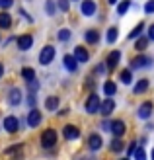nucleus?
I'll return each mask as SVG.
<instances>
[{
	"label": "nucleus",
	"mask_w": 154,
	"mask_h": 160,
	"mask_svg": "<svg viewBox=\"0 0 154 160\" xmlns=\"http://www.w3.org/2000/svg\"><path fill=\"white\" fill-rule=\"evenodd\" d=\"M41 145H43V148H51L57 145V131L55 129H45L41 133Z\"/></svg>",
	"instance_id": "1"
},
{
	"label": "nucleus",
	"mask_w": 154,
	"mask_h": 160,
	"mask_svg": "<svg viewBox=\"0 0 154 160\" xmlns=\"http://www.w3.org/2000/svg\"><path fill=\"white\" fill-rule=\"evenodd\" d=\"M53 59H55V47L53 45H45L41 49V53H39V62L45 67V65H51Z\"/></svg>",
	"instance_id": "2"
},
{
	"label": "nucleus",
	"mask_w": 154,
	"mask_h": 160,
	"mask_svg": "<svg viewBox=\"0 0 154 160\" xmlns=\"http://www.w3.org/2000/svg\"><path fill=\"white\" fill-rule=\"evenodd\" d=\"M100 106H102V102L98 98V94H90V96H88V100H86V111H88V113H98Z\"/></svg>",
	"instance_id": "3"
},
{
	"label": "nucleus",
	"mask_w": 154,
	"mask_h": 160,
	"mask_svg": "<svg viewBox=\"0 0 154 160\" xmlns=\"http://www.w3.org/2000/svg\"><path fill=\"white\" fill-rule=\"evenodd\" d=\"M16 43H18L20 51H29L31 45H33V37H31L29 33H23V35H20L18 39H16Z\"/></svg>",
	"instance_id": "4"
},
{
	"label": "nucleus",
	"mask_w": 154,
	"mask_h": 160,
	"mask_svg": "<svg viewBox=\"0 0 154 160\" xmlns=\"http://www.w3.org/2000/svg\"><path fill=\"white\" fill-rule=\"evenodd\" d=\"M62 135H64L67 141H76V139H80V129L76 125H64L62 127Z\"/></svg>",
	"instance_id": "5"
},
{
	"label": "nucleus",
	"mask_w": 154,
	"mask_h": 160,
	"mask_svg": "<svg viewBox=\"0 0 154 160\" xmlns=\"http://www.w3.org/2000/svg\"><path fill=\"white\" fill-rule=\"evenodd\" d=\"M41 119H43V115H41V111H39L37 108L29 109V113H27V125L29 127H37L39 123H41Z\"/></svg>",
	"instance_id": "6"
},
{
	"label": "nucleus",
	"mask_w": 154,
	"mask_h": 160,
	"mask_svg": "<svg viewBox=\"0 0 154 160\" xmlns=\"http://www.w3.org/2000/svg\"><path fill=\"white\" fill-rule=\"evenodd\" d=\"M109 131L113 133V137H123L125 131H127V125L121 121V119H115V121H111V129Z\"/></svg>",
	"instance_id": "7"
},
{
	"label": "nucleus",
	"mask_w": 154,
	"mask_h": 160,
	"mask_svg": "<svg viewBox=\"0 0 154 160\" xmlns=\"http://www.w3.org/2000/svg\"><path fill=\"white\" fill-rule=\"evenodd\" d=\"M18 123H20V121H18V117H16V115H8V117L4 119V129H6L8 133L14 135L16 131H18V127H20Z\"/></svg>",
	"instance_id": "8"
},
{
	"label": "nucleus",
	"mask_w": 154,
	"mask_h": 160,
	"mask_svg": "<svg viewBox=\"0 0 154 160\" xmlns=\"http://www.w3.org/2000/svg\"><path fill=\"white\" fill-rule=\"evenodd\" d=\"M80 10H82L84 16H88V18H90V16H94L96 10H98V4H96L94 0H84L82 6H80Z\"/></svg>",
	"instance_id": "9"
},
{
	"label": "nucleus",
	"mask_w": 154,
	"mask_h": 160,
	"mask_svg": "<svg viewBox=\"0 0 154 160\" xmlns=\"http://www.w3.org/2000/svg\"><path fill=\"white\" fill-rule=\"evenodd\" d=\"M72 57H74L78 62H88L90 61V53H88V49H84V47H74Z\"/></svg>",
	"instance_id": "10"
},
{
	"label": "nucleus",
	"mask_w": 154,
	"mask_h": 160,
	"mask_svg": "<svg viewBox=\"0 0 154 160\" xmlns=\"http://www.w3.org/2000/svg\"><path fill=\"white\" fill-rule=\"evenodd\" d=\"M119 59H121V53L119 51H111L109 55H107V59H105V68H115L117 67V62H119Z\"/></svg>",
	"instance_id": "11"
},
{
	"label": "nucleus",
	"mask_w": 154,
	"mask_h": 160,
	"mask_svg": "<svg viewBox=\"0 0 154 160\" xmlns=\"http://www.w3.org/2000/svg\"><path fill=\"white\" fill-rule=\"evenodd\" d=\"M102 145H103V141L98 133H92L90 137H88V147H90V150H100Z\"/></svg>",
	"instance_id": "12"
},
{
	"label": "nucleus",
	"mask_w": 154,
	"mask_h": 160,
	"mask_svg": "<svg viewBox=\"0 0 154 160\" xmlns=\"http://www.w3.org/2000/svg\"><path fill=\"white\" fill-rule=\"evenodd\" d=\"M62 62H64V67H67L68 72H76V70H78V61L72 57V55H64Z\"/></svg>",
	"instance_id": "13"
},
{
	"label": "nucleus",
	"mask_w": 154,
	"mask_h": 160,
	"mask_svg": "<svg viewBox=\"0 0 154 160\" xmlns=\"http://www.w3.org/2000/svg\"><path fill=\"white\" fill-rule=\"evenodd\" d=\"M152 102H144V103H141V108H139V117L141 119H148L150 115H152Z\"/></svg>",
	"instance_id": "14"
},
{
	"label": "nucleus",
	"mask_w": 154,
	"mask_h": 160,
	"mask_svg": "<svg viewBox=\"0 0 154 160\" xmlns=\"http://www.w3.org/2000/svg\"><path fill=\"white\" fill-rule=\"evenodd\" d=\"M152 62H150V59L148 57H135L133 61H131V68H142V67H150Z\"/></svg>",
	"instance_id": "15"
},
{
	"label": "nucleus",
	"mask_w": 154,
	"mask_h": 160,
	"mask_svg": "<svg viewBox=\"0 0 154 160\" xmlns=\"http://www.w3.org/2000/svg\"><path fill=\"white\" fill-rule=\"evenodd\" d=\"M8 102H10V106H18L22 102V92L18 88H12V90L8 92Z\"/></svg>",
	"instance_id": "16"
},
{
	"label": "nucleus",
	"mask_w": 154,
	"mask_h": 160,
	"mask_svg": "<svg viewBox=\"0 0 154 160\" xmlns=\"http://www.w3.org/2000/svg\"><path fill=\"white\" fill-rule=\"evenodd\" d=\"M113 109H115V102H113L111 98H107L105 102H102V106H100V111H102V113H103L105 117H107V115L111 113Z\"/></svg>",
	"instance_id": "17"
},
{
	"label": "nucleus",
	"mask_w": 154,
	"mask_h": 160,
	"mask_svg": "<svg viewBox=\"0 0 154 160\" xmlns=\"http://www.w3.org/2000/svg\"><path fill=\"white\" fill-rule=\"evenodd\" d=\"M12 28V16L6 10L0 12V29H10Z\"/></svg>",
	"instance_id": "18"
},
{
	"label": "nucleus",
	"mask_w": 154,
	"mask_h": 160,
	"mask_svg": "<svg viewBox=\"0 0 154 160\" xmlns=\"http://www.w3.org/2000/svg\"><path fill=\"white\" fill-rule=\"evenodd\" d=\"M86 43H90V45H96L100 41V33H98V29H88L86 31Z\"/></svg>",
	"instance_id": "19"
},
{
	"label": "nucleus",
	"mask_w": 154,
	"mask_h": 160,
	"mask_svg": "<svg viewBox=\"0 0 154 160\" xmlns=\"http://www.w3.org/2000/svg\"><path fill=\"white\" fill-rule=\"evenodd\" d=\"M103 92H105V96H107V98H111V96L117 92L115 82H113V80H105V82H103Z\"/></svg>",
	"instance_id": "20"
},
{
	"label": "nucleus",
	"mask_w": 154,
	"mask_h": 160,
	"mask_svg": "<svg viewBox=\"0 0 154 160\" xmlns=\"http://www.w3.org/2000/svg\"><path fill=\"white\" fill-rule=\"evenodd\" d=\"M148 86H150V82H148V80L147 78H142V80H139V82H137L135 84V94H144V92H147L148 90Z\"/></svg>",
	"instance_id": "21"
},
{
	"label": "nucleus",
	"mask_w": 154,
	"mask_h": 160,
	"mask_svg": "<svg viewBox=\"0 0 154 160\" xmlns=\"http://www.w3.org/2000/svg\"><path fill=\"white\" fill-rule=\"evenodd\" d=\"M123 147H125L123 139H121V137H115V139L111 141V145H109V150H111V152H121V150H123Z\"/></svg>",
	"instance_id": "22"
},
{
	"label": "nucleus",
	"mask_w": 154,
	"mask_h": 160,
	"mask_svg": "<svg viewBox=\"0 0 154 160\" xmlns=\"http://www.w3.org/2000/svg\"><path fill=\"white\" fill-rule=\"evenodd\" d=\"M117 35H119V29L115 26H111L107 29V33H105V41H107V43H115L117 41Z\"/></svg>",
	"instance_id": "23"
},
{
	"label": "nucleus",
	"mask_w": 154,
	"mask_h": 160,
	"mask_svg": "<svg viewBox=\"0 0 154 160\" xmlns=\"http://www.w3.org/2000/svg\"><path fill=\"white\" fill-rule=\"evenodd\" d=\"M45 108L49 111H55L57 108H59V98H57V96H49V98L45 100Z\"/></svg>",
	"instance_id": "24"
},
{
	"label": "nucleus",
	"mask_w": 154,
	"mask_h": 160,
	"mask_svg": "<svg viewBox=\"0 0 154 160\" xmlns=\"http://www.w3.org/2000/svg\"><path fill=\"white\" fill-rule=\"evenodd\" d=\"M22 76L27 80V82H31V80H35V70L31 67H23L22 68Z\"/></svg>",
	"instance_id": "25"
},
{
	"label": "nucleus",
	"mask_w": 154,
	"mask_h": 160,
	"mask_svg": "<svg viewBox=\"0 0 154 160\" xmlns=\"http://www.w3.org/2000/svg\"><path fill=\"white\" fill-rule=\"evenodd\" d=\"M147 47H148V37H139L135 41V49L137 51H144Z\"/></svg>",
	"instance_id": "26"
},
{
	"label": "nucleus",
	"mask_w": 154,
	"mask_h": 160,
	"mask_svg": "<svg viewBox=\"0 0 154 160\" xmlns=\"http://www.w3.org/2000/svg\"><path fill=\"white\" fill-rule=\"evenodd\" d=\"M119 80L123 84H131V80H133V74H131V70L125 68V70H121V74H119Z\"/></svg>",
	"instance_id": "27"
},
{
	"label": "nucleus",
	"mask_w": 154,
	"mask_h": 160,
	"mask_svg": "<svg viewBox=\"0 0 154 160\" xmlns=\"http://www.w3.org/2000/svg\"><path fill=\"white\" fill-rule=\"evenodd\" d=\"M142 29H144V23H142V22H139V26H135V29L131 31V33H129V39H137V37H141Z\"/></svg>",
	"instance_id": "28"
},
{
	"label": "nucleus",
	"mask_w": 154,
	"mask_h": 160,
	"mask_svg": "<svg viewBox=\"0 0 154 160\" xmlns=\"http://www.w3.org/2000/svg\"><path fill=\"white\" fill-rule=\"evenodd\" d=\"M45 10H47V14H49V16H55V12H57V2H55V0H47V2H45Z\"/></svg>",
	"instance_id": "29"
},
{
	"label": "nucleus",
	"mask_w": 154,
	"mask_h": 160,
	"mask_svg": "<svg viewBox=\"0 0 154 160\" xmlns=\"http://www.w3.org/2000/svg\"><path fill=\"white\" fill-rule=\"evenodd\" d=\"M129 6H131V2L129 0H123L119 6H117V14L119 16H123V14H127V10H129Z\"/></svg>",
	"instance_id": "30"
},
{
	"label": "nucleus",
	"mask_w": 154,
	"mask_h": 160,
	"mask_svg": "<svg viewBox=\"0 0 154 160\" xmlns=\"http://www.w3.org/2000/svg\"><path fill=\"white\" fill-rule=\"evenodd\" d=\"M57 8H59L61 12H68V8H70V0H57Z\"/></svg>",
	"instance_id": "31"
},
{
	"label": "nucleus",
	"mask_w": 154,
	"mask_h": 160,
	"mask_svg": "<svg viewBox=\"0 0 154 160\" xmlns=\"http://www.w3.org/2000/svg\"><path fill=\"white\" fill-rule=\"evenodd\" d=\"M135 160H147V152H144V148L139 147V148H135V152H133Z\"/></svg>",
	"instance_id": "32"
},
{
	"label": "nucleus",
	"mask_w": 154,
	"mask_h": 160,
	"mask_svg": "<svg viewBox=\"0 0 154 160\" xmlns=\"http://www.w3.org/2000/svg\"><path fill=\"white\" fill-rule=\"evenodd\" d=\"M57 37H59L61 41H68L70 39V29H61L59 33H57Z\"/></svg>",
	"instance_id": "33"
},
{
	"label": "nucleus",
	"mask_w": 154,
	"mask_h": 160,
	"mask_svg": "<svg viewBox=\"0 0 154 160\" xmlns=\"http://www.w3.org/2000/svg\"><path fill=\"white\" fill-rule=\"evenodd\" d=\"M144 12H147V14H154V0H148V2L144 4Z\"/></svg>",
	"instance_id": "34"
},
{
	"label": "nucleus",
	"mask_w": 154,
	"mask_h": 160,
	"mask_svg": "<svg viewBox=\"0 0 154 160\" xmlns=\"http://www.w3.org/2000/svg\"><path fill=\"white\" fill-rule=\"evenodd\" d=\"M12 4H14V0H0V8H2V10H8Z\"/></svg>",
	"instance_id": "35"
},
{
	"label": "nucleus",
	"mask_w": 154,
	"mask_h": 160,
	"mask_svg": "<svg viewBox=\"0 0 154 160\" xmlns=\"http://www.w3.org/2000/svg\"><path fill=\"white\" fill-rule=\"evenodd\" d=\"M102 129H103V131H109V129H111V121H109V119L102 121Z\"/></svg>",
	"instance_id": "36"
},
{
	"label": "nucleus",
	"mask_w": 154,
	"mask_h": 160,
	"mask_svg": "<svg viewBox=\"0 0 154 160\" xmlns=\"http://www.w3.org/2000/svg\"><path fill=\"white\" fill-rule=\"evenodd\" d=\"M135 148H137V142H131V145H129V148H127V154H129V156H133Z\"/></svg>",
	"instance_id": "37"
},
{
	"label": "nucleus",
	"mask_w": 154,
	"mask_h": 160,
	"mask_svg": "<svg viewBox=\"0 0 154 160\" xmlns=\"http://www.w3.org/2000/svg\"><path fill=\"white\" fill-rule=\"evenodd\" d=\"M148 41H154V23L148 28Z\"/></svg>",
	"instance_id": "38"
},
{
	"label": "nucleus",
	"mask_w": 154,
	"mask_h": 160,
	"mask_svg": "<svg viewBox=\"0 0 154 160\" xmlns=\"http://www.w3.org/2000/svg\"><path fill=\"white\" fill-rule=\"evenodd\" d=\"M18 150H22V145H16V147H12V148H8L6 152L10 154V152H18Z\"/></svg>",
	"instance_id": "39"
},
{
	"label": "nucleus",
	"mask_w": 154,
	"mask_h": 160,
	"mask_svg": "<svg viewBox=\"0 0 154 160\" xmlns=\"http://www.w3.org/2000/svg\"><path fill=\"white\" fill-rule=\"evenodd\" d=\"M0 76H4V65L0 62Z\"/></svg>",
	"instance_id": "40"
},
{
	"label": "nucleus",
	"mask_w": 154,
	"mask_h": 160,
	"mask_svg": "<svg viewBox=\"0 0 154 160\" xmlns=\"http://www.w3.org/2000/svg\"><path fill=\"white\" fill-rule=\"evenodd\" d=\"M107 2H109V4H115V2H117V0H107Z\"/></svg>",
	"instance_id": "41"
},
{
	"label": "nucleus",
	"mask_w": 154,
	"mask_h": 160,
	"mask_svg": "<svg viewBox=\"0 0 154 160\" xmlns=\"http://www.w3.org/2000/svg\"><path fill=\"white\" fill-rule=\"evenodd\" d=\"M150 158H152V160H154V148H152V154H150Z\"/></svg>",
	"instance_id": "42"
},
{
	"label": "nucleus",
	"mask_w": 154,
	"mask_h": 160,
	"mask_svg": "<svg viewBox=\"0 0 154 160\" xmlns=\"http://www.w3.org/2000/svg\"><path fill=\"white\" fill-rule=\"evenodd\" d=\"M121 160H129V158H121Z\"/></svg>",
	"instance_id": "43"
}]
</instances>
